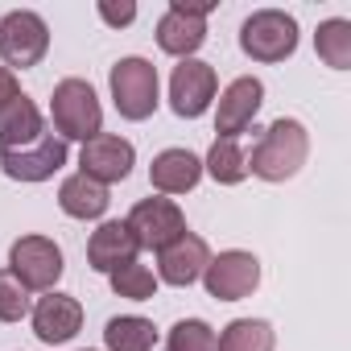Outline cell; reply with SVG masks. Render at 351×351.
Returning <instances> with one entry per match:
<instances>
[{
  "label": "cell",
  "instance_id": "cell-1",
  "mask_svg": "<svg viewBox=\"0 0 351 351\" xmlns=\"http://www.w3.org/2000/svg\"><path fill=\"white\" fill-rule=\"evenodd\" d=\"M306 157H310V132H306V124L281 116L252 145L248 173H256V178H265V182H285V178H293V173L306 165Z\"/></svg>",
  "mask_w": 351,
  "mask_h": 351
},
{
  "label": "cell",
  "instance_id": "cell-2",
  "mask_svg": "<svg viewBox=\"0 0 351 351\" xmlns=\"http://www.w3.org/2000/svg\"><path fill=\"white\" fill-rule=\"evenodd\" d=\"M50 120H54V132L62 141H91L99 136L104 128V108H99V95L87 79H62L50 95Z\"/></svg>",
  "mask_w": 351,
  "mask_h": 351
},
{
  "label": "cell",
  "instance_id": "cell-3",
  "mask_svg": "<svg viewBox=\"0 0 351 351\" xmlns=\"http://www.w3.org/2000/svg\"><path fill=\"white\" fill-rule=\"evenodd\" d=\"M240 50L252 62H285L298 50V21L281 9H261L240 25Z\"/></svg>",
  "mask_w": 351,
  "mask_h": 351
},
{
  "label": "cell",
  "instance_id": "cell-4",
  "mask_svg": "<svg viewBox=\"0 0 351 351\" xmlns=\"http://www.w3.org/2000/svg\"><path fill=\"white\" fill-rule=\"evenodd\" d=\"M112 99L124 120H149L157 112V66L149 58H120L112 66Z\"/></svg>",
  "mask_w": 351,
  "mask_h": 351
},
{
  "label": "cell",
  "instance_id": "cell-5",
  "mask_svg": "<svg viewBox=\"0 0 351 351\" xmlns=\"http://www.w3.org/2000/svg\"><path fill=\"white\" fill-rule=\"evenodd\" d=\"M50 50V29L38 13L29 9H13L0 21V58L9 71H29L46 58Z\"/></svg>",
  "mask_w": 351,
  "mask_h": 351
},
{
  "label": "cell",
  "instance_id": "cell-6",
  "mask_svg": "<svg viewBox=\"0 0 351 351\" xmlns=\"http://www.w3.org/2000/svg\"><path fill=\"white\" fill-rule=\"evenodd\" d=\"M62 248L50 236H21L9 248V273L25 289H54L62 277Z\"/></svg>",
  "mask_w": 351,
  "mask_h": 351
},
{
  "label": "cell",
  "instance_id": "cell-7",
  "mask_svg": "<svg viewBox=\"0 0 351 351\" xmlns=\"http://www.w3.org/2000/svg\"><path fill=\"white\" fill-rule=\"evenodd\" d=\"M71 149L62 136L54 132H42L34 145H21V149H0V169L9 173L13 182H46L66 165Z\"/></svg>",
  "mask_w": 351,
  "mask_h": 351
},
{
  "label": "cell",
  "instance_id": "cell-8",
  "mask_svg": "<svg viewBox=\"0 0 351 351\" xmlns=\"http://www.w3.org/2000/svg\"><path fill=\"white\" fill-rule=\"evenodd\" d=\"M203 285L215 302H240L261 285V261L244 248H228L211 256V265L203 269Z\"/></svg>",
  "mask_w": 351,
  "mask_h": 351
},
{
  "label": "cell",
  "instance_id": "cell-9",
  "mask_svg": "<svg viewBox=\"0 0 351 351\" xmlns=\"http://www.w3.org/2000/svg\"><path fill=\"white\" fill-rule=\"evenodd\" d=\"M215 66L211 62H199V58H182L178 66H173L169 75V108L173 116H182V120H199L211 99H215Z\"/></svg>",
  "mask_w": 351,
  "mask_h": 351
},
{
  "label": "cell",
  "instance_id": "cell-10",
  "mask_svg": "<svg viewBox=\"0 0 351 351\" xmlns=\"http://www.w3.org/2000/svg\"><path fill=\"white\" fill-rule=\"evenodd\" d=\"M207 13L211 5H186L173 0L165 9V17L157 21V46L173 58H191L203 42H207Z\"/></svg>",
  "mask_w": 351,
  "mask_h": 351
},
{
  "label": "cell",
  "instance_id": "cell-11",
  "mask_svg": "<svg viewBox=\"0 0 351 351\" xmlns=\"http://www.w3.org/2000/svg\"><path fill=\"white\" fill-rule=\"evenodd\" d=\"M124 223L132 228V236H136L141 248H157V252L186 232V215H182V207L173 203V199H141L128 211Z\"/></svg>",
  "mask_w": 351,
  "mask_h": 351
},
{
  "label": "cell",
  "instance_id": "cell-12",
  "mask_svg": "<svg viewBox=\"0 0 351 351\" xmlns=\"http://www.w3.org/2000/svg\"><path fill=\"white\" fill-rule=\"evenodd\" d=\"M132 161H136V149L132 141L116 136V132H99L91 136L83 149H79V173H87L91 182L108 186V182H124L128 173H132Z\"/></svg>",
  "mask_w": 351,
  "mask_h": 351
},
{
  "label": "cell",
  "instance_id": "cell-13",
  "mask_svg": "<svg viewBox=\"0 0 351 351\" xmlns=\"http://www.w3.org/2000/svg\"><path fill=\"white\" fill-rule=\"evenodd\" d=\"M207 265H211V248H207V240L195 236V232H182L173 244H165V248L157 252V281L186 289V285H195V281L203 277Z\"/></svg>",
  "mask_w": 351,
  "mask_h": 351
},
{
  "label": "cell",
  "instance_id": "cell-14",
  "mask_svg": "<svg viewBox=\"0 0 351 351\" xmlns=\"http://www.w3.org/2000/svg\"><path fill=\"white\" fill-rule=\"evenodd\" d=\"M261 104H265V83H261V79H252V75L232 79V83L223 87V95H219L215 132H219V136H228V141H236V136L256 120Z\"/></svg>",
  "mask_w": 351,
  "mask_h": 351
},
{
  "label": "cell",
  "instance_id": "cell-15",
  "mask_svg": "<svg viewBox=\"0 0 351 351\" xmlns=\"http://www.w3.org/2000/svg\"><path fill=\"white\" fill-rule=\"evenodd\" d=\"M29 318H34V335L42 339V343H71L79 330H83V306H79V298H71V293H46V298H38V306L29 310Z\"/></svg>",
  "mask_w": 351,
  "mask_h": 351
},
{
  "label": "cell",
  "instance_id": "cell-16",
  "mask_svg": "<svg viewBox=\"0 0 351 351\" xmlns=\"http://www.w3.org/2000/svg\"><path fill=\"white\" fill-rule=\"evenodd\" d=\"M136 252H141V244H136V236H132V228L124 219L99 223L91 232V240H87V265L95 273H116L120 265H132Z\"/></svg>",
  "mask_w": 351,
  "mask_h": 351
},
{
  "label": "cell",
  "instance_id": "cell-17",
  "mask_svg": "<svg viewBox=\"0 0 351 351\" xmlns=\"http://www.w3.org/2000/svg\"><path fill=\"white\" fill-rule=\"evenodd\" d=\"M203 178V161L191 149H161L149 165V182L161 195H186Z\"/></svg>",
  "mask_w": 351,
  "mask_h": 351
},
{
  "label": "cell",
  "instance_id": "cell-18",
  "mask_svg": "<svg viewBox=\"0 0 351 351\" xmlns=\"http://www.w3.org/2000/svg\"><path fill=\"white\" fill-rule=\"evenodd\" d=\"M42 112L34 108L29 95H13L9 104H0V149H21L42 136Z\"/></svg>",
  "mask_w": 351,
  "mask_h": 351
},
{
  "label": "cell",
  "instance_id": "cell-19",
  "mask_svg": "<svg viewBox=\"0 0 351 351\" xmlns=\"http://www.w3.org/2000/svg\"><path fill=\"white\" fill-rule=\"evenodd\" d=\"M108 186L91 182L87 173H71V178L58 186V207L71 215V219H99L108 211Z\"/></svg>",
  "mask_w": 351,
  "mask_h": 351
},
{
  "label": "cell",
  "instance_id": "cell-20",
  "mask_svg": "<svg viewBox=\"0 0 351 351\" xmlns=\"http://www.w3.org/2000/svg\"><path fill=\"white\" fill-rule=\"evenodd\" d=\"M277 335L265 318H236L215 335V351H273Z\"/></svg>",
  "mask_w": 351,
  "mask_h": 351
},
{
  "label": "cell",
  "instance_id": "cell-21",
  "mask_svg": "<svg viewBox=\"0 0 351 351\" xmlns=\"http://www.w3.org/2000/svg\"><path fill=\"white\" fill-rule=\"evenodd\" d=\"M203 169L211 173L219 186H240V182L248 178V153L240 149V141L215 136V145H211V153H207Z\"/></svg>",
  "mask_w": 351,
  "mask_h": 351
},
{
  "label": "cell",
  "instance_id": "cell-22",
  "mask_svg": "<svg viewBox=\"0 0 351 351\" xmlns=\"http://www.w3.org/2000/svg\"><path fill=\"white\" fill-rule=\"evenodd\" d=\"M104 343H108V351H153L157 330L141 314H120L104 326Z\"/></svg>",
  "mask_w": 351,
  "mask_h": 351
},
{
  "label": "cell",
  "instance_id": "cell-23",
  "mask_svg": "<svg viewBox=\"0 0 351 351\" xmlns=\"http://www.w3.org/2000/svg\"><path fill=\"white\" fill-rule=\"evenodd\" d=\"M314 50H318V58H322L326 66L347 71V66H351V21H343V17L322 21L318 34H314Z\"/></svg>",
  "mask_w": 351,
  "mask_h": 351
},
{
  "label": "cell",
  "instance_id": "cell-24",
  "mask_svg": "<svg viewBox=\"0 0 351 351\" xmlns=\"http://www.w3.org/2000/svg\"><path fill=\"white\" fill-rule=\"evenodd\" d=\"M112 277V289H116V298H128V302H149L153 293H157V277L145 269V265H120L116 273H108Z\"/></svg>",
  "mask_w": 351,
  "mask_h": 351
},
{
  "label": "cell",
  "instance_id": "cell-25",
  "mask_svg": "<svg viewBox=\"0 0 351 351\" xmlns=\"http://www.w3.org/2000/svg\"><path fill=\"white\" fill-rule=\"evenodd\" d=\"M165 351H215V330L203 318H182V322H173Z\"/></svg>",
  "mask_w": 351,
  "mask_h": 351
},
{
  "label": "cell",
  "instance_id": "cell-26",
  "mask_svg": "<svg viewBox=\"0 0 351 351\" xmlns=\"http://www.w3.org/2000/svg\"><path fill=\"white\" fill-rule=\"evenodd\" d=\"M29 310V289L9 269H0V322H21Z\"/></svg>",
  "mask_w": 351,
  "mask_h": 351
},
{
  "label": "cell",
  "instance_id": "cell-27",
  "mask_svg": "<svg viewBox=\"0 0 351 351\" xmlns=\"http://www.w3.org/2000/svg\"><path fill=\"white\" fill-rule=\"evenodd\" d=\"M99 17H104L108 25H128V21L136 17V5H108V0H104V5H99Z\"/></svg>",
  "mask_w": 351,
  "mask_h": 351
},
{
  "label": "cell",
  "instance_id": "cell-28",
  "mask_svg": "<svg viewBox=\"0 0 351 351\" xmlns=\"http://www.w3.org/2000/svg\"><path fill=\"white\" fill-rule=\"evenodd\" d=\"M13 95H21V87H17V75H13L9 66H0V104H9Z\"/></svg>",
  "mask_w": 351,
  "mask_h": 351
}]
</instances>
